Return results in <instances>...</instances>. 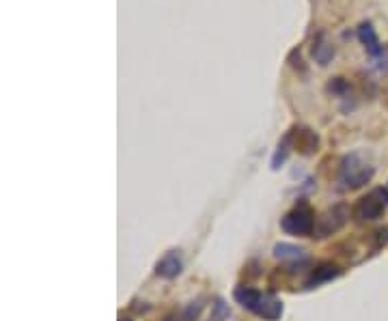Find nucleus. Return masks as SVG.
<instances>
[{
  "mask_svg": "<svg viewBox=\"0 0 388 321\" xmlns=\"http://www.w3.org/2000/svg\"><path fill=\"white\" fill-rule=\"evenodd\" d=\"M233 300L246 308L248 312L262 317L266 321H279L283 317V302L272 295V293H264L254 287H246V285H239L233 289Z\"/></svg>",
  "mask_w": 388,
  "mask_h": 321,
  "instance_id": "obj_1",
  "label": "nucleus"
},
{
  "mask_svg": "<svg viewBox=\"0 0 388 321\" xmlns=\"http://www.w3.org/2000/svg\"><path fill=\"white\" fill-rule=\"evenodd\" d=\"M375 175V166L362 153H349L339 164V183L343 190H358Z\"/></svg>",
  "mask_w": 388,
  "mask_h": 321,
  "instance_id": "obj_2",
  "label": "nucleus"
},
{
  "mask_svg": "<svg viewBox=\"0 0 388 321\" xmlns=\"http://www.w3.org/2000/svg\"><path fill=\"white\" fill-rule=\"evenodd\" d=\"M386 209H388V188L379 185L369 190L364 196L356 200V205L352 207V218L356 223H373L384 216Z\"/></svg>",
  "mask_w": 388,
  "mask_h": 321,
  "instance_id": "obj_3",
  "label": "nucleus"
},
{
  "mask_svg": "<svg viewBox=\"0 0 388 321\" xmlns=\"http://www.w3.org/2000/svg\"><path fill=\"white\" fill-rule=\"evenodd\" d=\"M315 220L317 218L313 207L307 200H300L281 218V229L294 238H309L315 231Z\"/></svg>",
  "mask_w": 388,
  "mask_h": 321,
  "instance_id": "obj_4",
  "label": "nucleus"
},
{
  "mask_svg": "<svg viewBox=\"0 0 388 321\" xmlns=\"http://www.w3.org/2000/svg\"><path fill=\"white\" fill-rule=\"evenodd\" d=\"M347 218H349V209H347V205L339 203V205L328 207V209L322 213V216H317V220H315L313 238L324 240V238L334 235L337 231H341V229L345 227Z\"/></svg>",
  "mask_w": 388,
  "mask_h": 321,
  "instance_id": "obj_5",
  "label": "nucleus"
},
{
  "mask_svg": "<svg viewBox=\"0 0 388 321\" xmlns=\"http://www.w3.org/2000/svg\"><path fill=\"white\" fill-rule=\"evenodd\" d=\"M289 136H292V149H296L300 156L311 158L319 151V136L311 128L296 126L289 130Z\"/></svg>",
  "mask_w": 388,
  "mask_h": 321,
  "instance_id": "obj_6",
  "label": "nucleus"
},
{
  "mask_svg": "<svg viewBox=\"0 0 388 321\" xmlns=\"http://www.w3.org/2000/svg\"><path fill=\"white\" fill-rule=\"evenodd\" d=\"M184 272V257L181 250H169L158 263H156V276L164 280H173Z\"/></svg>",
  "mask_w": 388,
  "mask_h": 321,
  "instance_id": "obj_7",
  "label": "nucleus"
},
{
  "mask_svg": "<svg viewBox=\"0 0 388 321\" xmlns=\"http://www.w3.org/2000/svg\"><path fill=\"white\" fill-rule=\"evenodd\" d=\"M341 274H343V270H341L339 265H334V263H319L317 268L311 270L304 287H307V289H315V287H319V285H324V282H330V280L339 278Z\"/></svg>",
  "mask_w": 388,
  "mask_h": 321,
  "instance_id": "obj_8",
  "label": "nucleus"
},
{
  "mask_svg": "<svg viewBox=\"0 0 388 321\" xmlns=\"http://www.w3.org/2000/svg\"><path fill=\"white\" fill-rule=\"evenodd\" d=\"M358 39H360V44L364 46V50L369 52L371 58H375V56L382 52V48H384V46H379V39H377V35H375V29H373L369 22H362V24L358 26Z\"/></svg>",
  "mask_w": 388,
  "mask_h": 321,
  "instance_id": "obj_9",
  "label": "nucleus"
},
{
  "mask_svg": "<svg viewBox=\"0 0 388 321\" xmlns=\"http://www.w3.org/2000/svg\"><path fill=\"white\" fill-rule=\"evenodd\" d=\"M313 56H315V61H317L322 67H326V65L332 61V56H334V48L326 41V37H324V35H319V37H317V41L313 44Z\"/></svg>",
  "mask_w": 388,
  "mask_h": 321,
  "instance_id": "obj_10",
  "label": "nucleus"
},
{
  "mask_svg": "<svg viewBox=\"0 0 388 321\" xmlns=\"http://www.w3.org/2000/svg\"><path fill=\"white\" fill-rule=\"evenodd\" d=\"M304 248L300 246H294V244H277L274 246V257L279 259H285V261H300L304 259Z\"/></svg>",
  "mask_w": 388,
  "mask_h": 321,
  "instance_id": "obj_11",
  "label": "nucleus"
},
{
  "mask_svg": "<svg viewBox=\"0 0 388 321\" xmlns=\"http://www.w3.org/2000/svg\"><path fill=\"white\" fill-rule=\"evenodd\" d=\"M292 151V136H289V132L285 134V138L279 143V147H277V153H274V158H272V168H281V164L287 160V153Z\"/></svg>",
  "mask_w": 388,
  "mask_h": 321,
  "instance_id": "obj_12",
  "label": "nucleus"
},
{
  "mask_svg": "<svg viewBox=\"0 0 388 321\" xmlns=\"http://www.w3.org/2000/svg\"><path fill=\"white\" fill-rule=\"evenodd\" d=\"M229 315H231L229 306H227L220 297H216V300H214V304H212V315H209V321H224Z\"/></svg>",
  "mask_w": 388,
  "mask_h": 321,
  "instance_id": "obj_13",
  "label": "nucleus"
},
{
  "mask_svg": "<svg viewBox=\"0 0 388 321\" xmlns=\"http://www.w3.org/2000/svg\"><path fill=\"white\" fill-rule=\"evenodd\" d=\"M199 304L197 306H188V308H184V310H179V312H171L164 321H192L194 317H197V312H199Z\"/></svg>",
  "mask_w": 388,
  "mask_h": 321,
  "instance_id": "obj_14",
  "label": "nucleus"
},
{
  "mask_svg": "<svg viewBox=\"0 0 388 321\" xmlns=\"http://www.w3.org/2000/svg\"><path fill=\"white\" fill-rule=\"evenodd\" d=\"M328 91H330L332 95H337V97H345V95L349 93V84H347L345 78H334V80L328 84Z\"/></svg>",
  "mask_w": 388,
  "mask_h": 321,
  "instance_id": "obj_15",
  "label": "nucleus"
},
{
  "mask_svg": "<svg viewBox=\"0 0 388 321\" xmlns=\"http://www.w3.org/2000/svg\"><path fill=\"white\" fill-rule=\"evenodd\" d=\"M373 63L379 71H388V46L382 48V52L373 58Z\"/></svg>",
  "mask_w": 388,
  "mask_h": 321,
  "instance_id": "obj_16",
  "label": "nucleus"
}]
</instances>
